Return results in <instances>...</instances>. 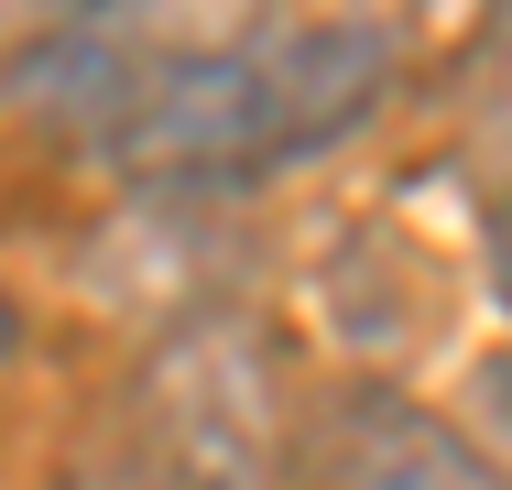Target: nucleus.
I'll return each instance as SVG.
<instances>
[{"instance_id":"obj_1","label":"nucleus","mask_w":512,"mask_h":490,"mask_svg":"<svg viewBox=\"0 0 512 490\" xmlns=\"http://www.w3.org/2000/svg\"><path fill=\"white\" fill-rule=\"evenodd\" d=\"M414 66V0H262L240 33L164 55L88 109L109 164L164 196H229L371 131Z\"/></svg>"},{"instance_id":"obj_2","label":"nucleus","mask_w":512,"mask_h":490,"mask_svg":"<svg viewBox=\"0 0 512 490\" xmlns=\"http://www.w3.org/2000/svg\"><path fill=\"white\" fill-rule=\"evenodd\" d=\"M316 490H512V458L404 382H360L316 436Z\"/></svg>"},{"instance_id":"obj_3","label":"nucleus","mask_w":512,"mask_h":490,"mask_svg":"<svg viewBox=\"0 0 512 490\" xmlns=\"http://www.w3.org/2000/svg\"><path fill=\"white\" fill-rule=\"evenodd\" d=\"M447 153L480 186L512 175V0H480V22L447 66Z\"/></svg>"},{"instance_id":"obj_4","label":"nucleus","mask_w":512,"mask_h":490,"mask_svg":"<svg viewBox=\"0 0 512 490\" xmlns=\"http://www.w3.org/2000/svg\"><path fill=\"white\" fill-rule=\"evenodd\" d=\"M491 294H502V316H512V175L491 186Z\"/></svg>"},{"instance_id":"obj_5","label":"nucleus","mask_w":512,"mask_h":490,"mask_svg":"<svg viewBox=\"0 0 512 490\" xmlns=\"http://www.w3.org/2000/svg\"><path fill=\"white\" fill-rule=\"evenodd\" d=\"M0 360H22V305L0 294Z\"/></svg>"}]
</instances>
